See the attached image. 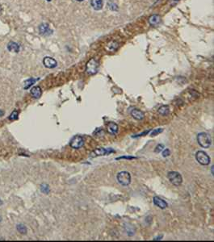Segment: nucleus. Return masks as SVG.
Listing matches in <instances>:
<instances>
[{
	"label": "nucleus",
	"instance_id": "nucleus-25",
	"mask_svg": "<svg viewBox=\"0 0 214 242\" xmlns=\"http://www.w3.org/2000/svg\"><path fill=\"white\" fill-rule=\"evenodd\" d=\"M170 155H171V151H170L169 148H165L164 150L162 151V156L164 158H167V157Z\"/></svg>",
	"mask_w": 214,
	"mask_h": 242
},
{
	"label": "nucleus",
	"instance_id": "nucleus-11",
	"mask_svg": "<svg viewBox=\"0 0 214 242\" xmlns=\"http://www.w3.org/2000/svg\"><path fill=\"white\" fill-rule=\"evenodd\" d=\"M39 32L43 36H50L53 33L52 29H50V26L47 24H41L39 26Z\"/></svg>",
	"mask_w": 214,
	"mask_h": 242
},
{
	"label": "nucleus",
	"instance_id": "nucleus-18",
	"mask_svg": "<svg viewBox=\"0 0 214 242\" xmlns=\"http://www.w3.org/2000/svg\"><path fill=\"white\" fill-rule=\"evenodd\" d=\"M36 82V79H35V78H29V79H28V80L25 81V82H24V88L25 90L28 89V88L30 87H32Z\"/></svg>",
	"mask_w": 214,
	"mask_h": 242
},
{
	"label": "nucleus",
	"instance_id": "nucleus-5",
	"mask_svg": "<svg viewBox=\"0 0 214 242\" xmlns=\"http://www.w3.org/2000/svg\"><path fill=\"white\" fill-rule=\"evenodd\" d=\"M195 159L200 164L203 165H207L210 163V158L207 153L204 151H198L195 154Z\"/></svg>",
	"mask_w": 214,
	"mask_h": 242
},
{
	"label": "nucleus",
	"instance_id": "nucleus-23",
	"mask_svg": "<svg viewBox=\"0 0 214 242\" xmlns=\"http://www.w3.org/2000/svg\"><path fill=\"white\" fill-rule=\"evenodd\" d=\"M108 7H109L110 10H112V11H116V10L118 9L117 5L116 4L115 2H110L109 3H108Z\"/></svg>",
	"mask_w": 214,
	"mask_h": 242
},
{
	"label": "nucleus",
	"instance_id": "nucleus-16",
	"mask_svg": "<svg viewBox=\"0 0 214 242\" xmlns=\"http://www.w3.org/2000/svg\"><path fill=\"white\" fill-rule=\"evenodd\" d=\"M7 49L9 50L10 52L18 53L19 51V45L17 43L10 41L7 45Z\"/></svg>",
	"mask_w": 214,
	"mask_h": 242
},
{
	"label": "nucleus",
	"instance_id": "nucleus-24",
	"mask_svg": "<svg viewBox=\"0 0 214 242\" xmlns=\"http://www.w3.org/2000/svg\"><path fill=\"white\" fill-rule=\"evenodd\" d=\"M163 149H164V145L159 144V145H158V146L156 147L155 149H154V152H155V153H160L161 151H162Z\"/></svg>",
	"mask_w": 214,
	"mask_h": 242
},
{
	"label": "nucleus",
	"instance_id": "nucleus-26",
	"mask_svg": "<svg viewBox=\"0 0 214 242\" xmlns=\"http://www.w3.org/2000/svg\"><path fill=\"white\" fill-rule=\"evenodd\" d=\"M120 159H128V160H132V159H136L134 157H128V156H124V157H120V158H116V160H120Z\"/></svg>",
	"mask_w": 214,
	"mask_h": 242
},
{
	"label": "nucleus",
	"instance_id": "nucleus-2",
	"mask_svg": "<svg viewBox=\"0 0 214 242\" xmlns=\"http://www.w3.org/2000/svg\"><path fill=\"white\" fill-rule=\"evenodd\" d=\"M116 179L118 182L123 186H127L131 183V175L127 171H121L118 173Z\"/></svg>",
	"mask_w": 214,
	"mask_h": 242
},
{
	"label": "nucleus",
	"instance_id": "nucleus-1",
	"mask_svg": "<svg viewBox=\"0 0 214 242\" xmlns=\"http://www.w3.org/2000/svg\"><path fill=\"white\" fill-rule=\"evenodd\" d=\"M197 142L203 148H209L211 145V137L206 132H200L197 135Z\"/></svg>",
	"mask_w": 214,
	"mask_h": 242
},
{
	"label": "nucleus",
	"instance_id": "nucleus-27",
	"mask_svg": "<svg viewBox=\"0 0 214 242\" xmlns=\"http://www.w3.org/2000/svg\"><path fill=\"white\" fill-rule=\"evenodd\" d=\"M149 132H150V130H148V131H146V132H143V133H141V134H139V135H136V136H133V138H135V137H137V136H143V135L148 134Z\"/></svg>",
	"mask_w": 214,
	"mask_h": 242
},
{
	"label": "nucleus",
	"instance_id": "nucleus-14",
	"mask_svg": "<svg viewBox=\"0 0 214 242\" xmlns=\"http://www.w3.org/2000/svg\"><path fill=\"white\" fill-rule=\"evenodd\" d=\"M149 23L152 26H157L161 23V17L158 15H153L149 18Z\"/></svg>",
	"mask_w": 214,
	"mask_h": 242
},
{
	"label": "nucleus",
	"instance_id": "nucleus-30",
	"mask_svg": "<svg viewBox=\"0 0 214 242\" xmlns=\"http://www.w3.org/2000/svg\"><path fill=\"white\" fill-rule=\"evenodd\" d=\"M76 1H78V2H82V1H83V0H76Z\"/></svg>",
	"mask_w": 214,
	"mask_h": 242
},
{
	"label": "nucleus",
	"instance_id": "nucleus-19",
	"mask_svg": "<svg viewBox=\"0 0 214 242\" xmlns=\"http://www.w3.org/2000/svg\"><path fill=\"white\" fill-rule=\"evenodd\" d=\"M17 228V231L19 232V233H21V234H23V235H24V234H26L27 233V228L26 226L24 225V224H18L16 227Z\"/></svg>",
	"mask_w": 214,
	"mask_h": 242
},
{
	"label": "nucleus",
	"instance_id": "nucleus-6",
	"mask_svg": "<svg viewBox=\"0 0 214 242\" xmlns=\"http://www.w3.org/2000/svg\"><path fill=\"white\" fill-rule=\"evenodd\" d=\"M70 145L71 148H75V149L81 148L84 145V140L81 136H74L70 142Z\"/></svg>",
	"mask_w": 214,
	"mask_h": 242
},
{
	"label": "nucleus",
	"instance_id": "nucleus-8",
	"mask_svg": "<svg viewBox=\"0 0 214 242\" xmlns=\"http://www.w3.org/2000/svg\"><path fill=\"white\" fill-rule=\"evenodd\" d=\"M43 64L44 66L46 67V68L49 69H54L55 68L57 65V61L53 57H50V56H45L44 60H43Z\"/></svg>",
	"mask_w": 214,
	"mask_h": 242
},
{
	"label": "nucleus",
	"instance_id": "nucleus-21",
	"mask_svg": "<svg viewBox=\"0 0 214 242\" xmlns=\"http://www.w3.org/2000/svg\"><path fill=\"white\" fill-rule=\"evenodd\" d=\"M18 115H19V112L17 111H14L10 115L9 120H16L18 119Z\"/></svg>",
	"mask_w": 214,
	"mask_h": 242
},
{
	"label": "nucleus",
	"instance_id": "nucleus-13",
	"mask_svg": "<svg viewBox=\"0 0 214 242\" xmlns=\"http://www.w3.org/2000/svg\"><path fill=\"white\" fill-rule=\"evenodd\" d=\"M30 93H31V95L33 97V98H35V99H39L40 96H41V94H42V90H41V88H40V87H33L32 89H31L30 90Z\"/></svg>",
	"mask_w": 214,
	"mask_h": 242
},
{
	"label": "nucleus",
	"instance_id": "nucleus-17",
	"mask_svg": "<svg viewBox=\"0 0 214 242\" xmlns=\"http://www.w3.org/2000/svg\"><path fill=\"white\" fill-rule=\"evenodd\" d=\"M158 111L161 115L166 116V115H168L170 114V107L167 105H163V106L158 108Z\"/></svg>",
	"mask_w": 214,
	"mask_h": 242
},
{
	"label": "nucleus",
	"instance_id": "nucleus-29",
	"mask_svg": "<svg viewBox=\"0 0 214 242\" xmlns=\"http://www.w3.org/2000/svg\"><path fill=\"white\" fill-rule=\"evenodd\" d=\"M213 168H214L213 166H212V168H211V169H212V175H213Z\"/></svg>",
	"mask_w": 214,
	"mask_h": 242
},
{
	"label": "nucleus",
	"instance_id": "nucleus-9",
	"mask_svg": "<svg viewBox=\"0 0 214 242\" xmlns=\"http://www.w3.org/2000/svg\"><path fill=\"white\" fill-rule=\"evenodd\" d=\"M131 115L133 119L136 120H142L145 118V113L137 108H134L131 111Z\"/></svg>",
	"mask_w": 214,
	"mask_h": 242
},
{
	"label": "nucleus",
	"instance_id": "nucleus-15",
	"mask_svg": "<svg viewBox=\"0 0 214 242\" xmlns=\"http://www.w3.org/2000/svg\"><path fill=\"white\" fill-rule=\"evenodd\" d=\"M91 5L95 10L99 11L103 8L104 2L102 0H91Z\"/></svg>",
	"mask_w": 214,
	"mask_h": 242
},
{
	"label": "nucleus",
	"instance_id": "nucleus-20",
	"mask_svg": "<svg viewBox=\"0 0 214 242\" xmlns=\"http://www.w3.org/2000/svg\"><path fill=\"white\" fill-rule=\"evenodd\" d=\"M162 132H163V129H162V128H157V129H154L153 131L150 132V136H158V134L162 133Z\"/></svg>",
	"mask_w": 214,
	"mask_h": 242
},
{
	"label": "nucleus",
	"instance_id": "nucleus-4",
	"mask_svg": "<svg viewBox=\"0 0 214 242\" xmlns=\"http://www.w3.org/2000/svg\"><path fill=\"white\" fill-rule=\"evenodd\" d=\"M99 69V62L95 58H91L87 64V67H86V71L87 73L90 75L92 74H95Z\"/></svg>",
	"mask_w": 214,
	"mask_h": 242
},
{
	"label": "nucleus",
	"instance_id": "nucleus-31",
	"mask_svg": "<svg viewBox=\"0 0 214 242\" xmlns=\"http://www.w3.org/2000/svg\"><path fill=\"white\" fill-rule=\"evenodd\" d=\"M48 2H50V1H51V0H47Z\"/></svg>",
	"mask_w": 214,
	"mask_h": 242
},
{
	"label": "nucleus",
	"instance_id": "nucleus-12",
	"mask_svg": "<svg viewBox=\"0 0 214 242\" xmlns=\"http://www.w3.org/2000/svg\"><path fill=\"white\" fill-rule=\"evenodd\" d=\"M107 132L111 135H116L118 132V125L113 122L108 123L107 124Z\"/></svg>",
	"mask_w": 214,
	"mask_h": 242
},
{
	"label": "nucleus",
	"instance_id": "nucleus-28",
	"mask_svg": "<svg viewBox=\"0 0 214 242\" xmlns=\"http://www.w3.org/2000/svg\"><path fill=\"white\" fill-rule=\"evenodd\" d=\"M162 238V236H160V237H158L154 238V240H160Z\"/></svg>",
	"mask_w": 214,
	"mask_h": 242
},
{
	"label": "nucleus",
	"instance_id": "nucleus-7",
	"mask_svg": "<svg viewBox=\"0 0 214 242\" xmlns=\"http://www.w3.org/2000/svg\"><path fill=\"white\" fill-rule=\"evenodd\" d=\"M115 151L112 149V148H95L93 152L91 153V157L92 158H96V157H99V156H106L112 153H114Z\"/></svg>",
	"mask_w": 214,
	"mask_h": 242
},
{
	"label": "nucleus",
	"instance_id": "nucleus-10",
	"mask_svg": "<svg viewBox=\"0 0 214 242\" xmlns=\"http://www.w3.org/2000/svg\"><path fill=\"white\" fill-rule=\"evenodd\" d=\"M153 202L155 206L158 207L159 208H161V209H165V208H167V203L166 202L165 200L162 199H161L160 197H158V196H154V197L153 198Z\"/></svg>",
	"mask_w": 214,
	"mask_h": 242
},
{
	"label": "nucleus",
	"instance_id": "nucleus-22",
	"mask_svg": "<svg viewBox=\"0 0 214 242\" xmlns=\"http://www.w3.org/2000/svg\"><path fill=\"white\" fill-rule=\"evenodd\" d=\"M40 190H41V191H42L43 193H45V194H48V193L50 192L49 186L46 185V184H42L41 186H40Z\"/></svg>",
	"mask_w": 214,
	"mask_h": 242
},
{
	"label": "nucleus",
	"instance_id": "nucleus-3",
	"mask_svg": "<svg viewBox=\"0 0 214 242\" xmlns=\"http://www.w3.org/2000/svg\"><path fill=\"white\" fill-rule=\"evenodd\" d=\"M167 178L169 179V181L175 186H179L183 182V178H182L181 174L178 173V172H169L167 174Z\"/></svg>",
	"mask_w": 214,
	"mask_h": 242
}]
</instances>
